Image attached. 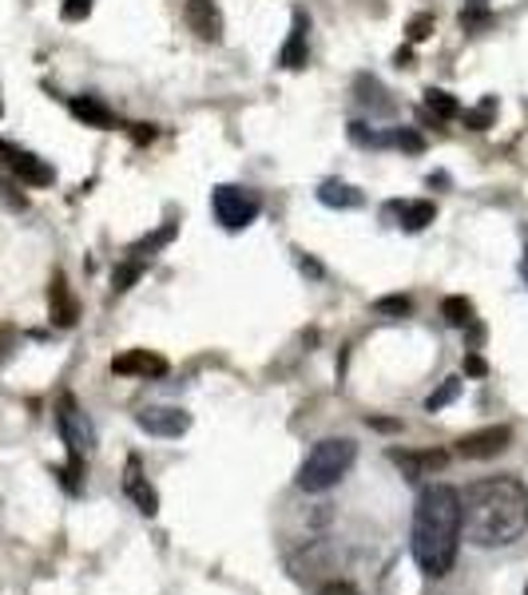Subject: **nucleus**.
<instances>
[{
	"label": "nucleus",
	"mask_w": 528,
	"mask_h": 595,
	"mask_svg": "<svg viewBox=\"0 0 528 595\" xmlns=\"http://www.w3.org/2000/svg\"><path fill=\"white\" fill-rule=\"evenodd\" d=\"M461 532L473 548H508L528 532V488L517 476H485L461 493Z\"/></svg>",
	"instance_id": "obj_1"
},
{
	"label": "nucleus",
	"mask_w": 528,
	"mask_h": 595,
	"mask_svg": "<svg viewBox=\"0 0 528 595\" xmlns=\"http://www.w3.org/2000/svg\"><path fill=\"white\" fill-rule=\"evenodd\" d=\"M461 548V493L449 485H429L413 508V560L429 580L449 575Z\"/></svg>",
	"instance_id": "obj_2"
},
{
	"label": "nucleus",
	"mask_w": 528,
	"mask_h": 595,
	"mask_svg": "<svg viewBox=\"0 0 528 595\" xmlns=\"http://www.w3.org/2000/svg\"><path fill=\"white\" fill-rule=\"evenodd\" d=\"M358 461V445L349 441V436H326L319 445L310 448L306 461L299 465V476H294V485L302 493H326L342 480V476L354 468Z\"/></svg>",
	"instance_id": "obj_3"
},
{
	"label": "nucleus",
	"mask_w": 528,
	"mask_h": 595,
	"mask_svg": "<svg viewBox=\"0 0 528 595\" xmlns=\"http://www.w3.org/2000/svg\"><path fill=\"white\" fill-rule=\"evenodd\" d=\"M211 210H215V218H219V227L247 230L250 223L259 218L262 198L247 187H230V183H223V187H215V195H211Z\"/></svg>",
	"instance_id": "obj_4"
},
{
	"label": "nucleus",
	"mask_w": 528,
	"mask_h": 595,
	"mask_svg": "<svg viewBox=\"0 0 528 595\" xmlns=\"http://www.w3.org/2000/svg\"><path fill=\"white\" fill-rule=\"evenodd\" d=\"M56 429H61L72 461H84V456L91 453V445H96V429H91L88 413L76 405V397L72 393H64L61 405H56Z\"/></svg>",
	"instance_id": "obj_5"
},
{
	"label": "nucleus",
	"mask_w": 528,
	"mask_h": 595,
	"mask_svg": "<svg viewBox=\"0 0 528 595\" xmlns=\"http://www.w3.org/2000/svg\"><path fill=\"white\" fill-rule=\"evenodd\" d=\"M0 163L21 178V183H29V187H49L52 178H56V171H52L41 155H32V151L24 148H12V143H0Z\"/></svg>",
	"instance_id": "obj_6"
},
{
	"label": "nucleus",
	"mask_w": 528,
	"mask_h": 595,
	"mask_svg": "<svg viewBox=\"0 0 528 595\" xmlns=\"http://www.w3.org/2000/svg\"><path fill=\"white\" fill-rule=\"evenodd\" d=\"M513 445V429L508 425H488V429H477V433H465L457 441V456L465 461H488V456L505 453Z\"/></svg>",
	"instance_id": "obj_7"
},
{
	"label": "nucleus",
	"mask_w": 528,
	"mask_h": 595,
	"mask_svg": "<svg viewBox=\"0 0 528 595\" xmlns=\"http://www.w3.org/2000/svg\"><path fill=\"white\" fill-rule=\"evenodd\" d=\"M136 425L151 436H183L191 429V413H183L175 405H143L136 413Z\"/></svg>",
	"instance_id": "obj_8"
},
{
	"label": "nucleus",
	"mask_w": 528,
	"mask_h": 595,
	"mask_svg": "<svg viewBox=\"0 0 528 595\" xmlns=\"http://www.w3.org/2000/svg\"><path fill=\"white\" fill-rule=\"evenodd\" d=\"M168 357L155 354V349H128V354H120L116 361H111V374H120V377H163L168 374Z\"/></svg>",
	"instance_id": "obj_9"
},
{
	"label": "nucleus",
	"mask_w": 528,
	"mask_h": 595,
	"mask_svg": "<svg viewBox=\"0 0 528 595\" xmlns=\"http://www.w3.org/2000/svg\"><path fill=\"white\" fill-rule=\"evenodd\" d=\"M306 60H310V17L306 12H294V20H290V36L279 48V64L290 72H299V68H306Z\"/></svg>",
	"instance_id": "obj_10"
},
{
	"label": "nucleus",
	"mask_w": 528,
	"mask_h": 595,
	"mask_svg": "<svg viewBox=\"0 0 528 595\" xmlns=\"http://www.w3.org/2000/svg\"><path fill=\"white\" fill-rule=\"evenodd\" d=\"M187 29L200 40L219 44L223 40V12L215 0H187Z\"/></svg>",
	"instance_id": "obj_11"
},
{
	"label": "nucleus",
	"mask_w": 528,
	"mask_h": 595,
	"mask_svg": "<svg viewBox=\"0 0 528 595\" xmlns=\"http://www.w3.org/2000/svg\"><path fill=\"white\" fill-rule=\"evenodd\" d=\"M49 314H52V322H56L61 329L76 326V317H80V306H76V298H72V290H68V282H64V274H52Z\"/></svg>",
	"instance_id": "obj_12"
},
{
	"label": "nucleus",
	"mask_w": 528,
	"mask_h": 595,
	"mask_svg": "<svg viewBox=\"0 0 528 595\" xmlns=\"http://www.w3.org/2000/svg\"><path fill=\"white\" fill-rule=\"evenodd\" d=\"M123 493L136 500V508H140L143 516L160 512V496H155V488L148 485V476L140 473V461H136V456L128 461V473H123Z\"/></svg>",
	"instance_id": "obj_13"
},
{
	"label": "nucleus",
	"mask_w": 528,
	"mask_h": 595,
	"mask_svg": "<svg viewBox=\"0 0 528 595\" xmlns=\"http://www.w3.org/2000/svg\"><path fill=\"white\" fill-rule=\"evenodd\" d=\"M389 461L401 468V473L409 476V480H418V476H425V473H438V468H445L449 465V453H406V448H394L389 453Z\"/></svg>",
	"instance_id": "obj_14"
},
{
	"label": "nucleus",
	"mask_w": 528,
	"mask_h": 595,
	"mask_svg": "<svg viewBox=\"0 0 528 595\" xmlns=\"http://www.w3.org/2000/svg\"><path fill=\"white\" fill-rule=\"evenodd\" d=\"M394 215H398L401 230H425L438 218V207L425 203V198H409V203H394Z\"/></svg>",
	"instance_id": "obj_15"
},
{
	"label": "nucleus",
	"mask_w": 528,
	"mask_h": 595,
	"mask_svg": "<svg viewBox=\"0 0 528 595\" xmlns=\"http://www.w3.org/2000/svg\"><path fill=\"white\" fill-rule=\"evenodd\" d=\"M68 108H72V116L84 119L88 128H111V123H116L111 108L104 104V99H96V96H76V99L68 104Z\"/></svg>",
	"instance_id": "obj_16"
},
{
	"label": "nucleus",
	"mask_w": 528,
	"mask_h": 595,
	"mask_svg": "<svg viewBox=\"0 0 528 595\" xmlns=\"http://www.w3.org/2000/svg\"><path fill=\"white\" fill-rule=\"evenodd\" d=\"M319 203L338 207V210H354V207H362V191L349 187V183H338V178H330V183L319 187Z\"/></svg>",
	"instance_id": "obj_17"
},
{
	"label": "nucleus",
	"mask_w": 528,
	"mask_h": 595,
	"mask_svg": "<svg viewBox=\"0 0 528 595\" xmlns=\"http://www.w3.org/2000/svg\"><path fill=\"white\" fill-rule=\"evenodd\" d=\"M175 230H180V223H163L155 235H148L143 242H136V247L128 250V258H131V262H140V267H148L151 258H155V250H163L171 238H175Z\"/></svg>",
	"instance_id": "obj_18"
},
{
	"label": "nucleus",
	"mask_w": 528,
	"mask_h": 595,
	"mask_svg": "<svg viewBox=\"0 0 528 595\" xmlns=\"http://www.w3.org/2000/svg\"><path fill=\"white\" fill-rule=\"evenodd\" d=\"M441 317H445L453 329L473 326V302H468V298H445V302H441Z\"/></svg>",
	"instance_id": "obj_19"
},
{
	"label": "nucleus",
	"mask_w": 528,
	"mask_h": 595,
	"mask_svg": "<svg viewBox=\"0 0 528 595\" xmlns=\"http://www.w3.org/2000/svg\"><path fill=\"white\" fill-rule=\"evenodd\" d=\"M425 108L433 111L438 119H457L461 116V104L449 91H438V88H429L425 91Z\"/></svg>",
	"instance_id": "obj_20"
},
{
	"label": "nucleus",
	"mask_w": 528,
	"mask_h": 595,
	"mask_svg": "<svg viewBox=\"0 0 528 595\" xmlns=\"http://www.w3.org/2000/svg\"><path fill=\"white\" fill-rule=\"evenodd\" d=\"M386 143L389 148H401V151H409V155H418V151H425V139L418 136L413 128H398V131H389L386 136Z\"/></svg>",
	"instance_id": "obj_21"
},
{
	"label": "nucleus",
	"mask_w": 528,
	"mask_h": 595,
	"mask_svg": "<svg viewBox=\"0 0 528 595\" xmlns=\"http://www.w3.org/2000/svg\"><path fill=\"white\" fill-rule=\"evenodd\" d=\"M457 393H461V381H457V377H449L445 386H441L438 393H433V397H429V401H425V409H429V413H438V409H445Z\"/></svg>",
	"instance_id": "obj_22"
},
{
	"label": "nucleus",
	"mask_w": 528,
	"mask_h": 595,
	"mask_svg": "<svg viewBox=\"0 0 528 595\" xmlns=\"http://www.w3.org/2000/svg\"><path fill=\"white\" fill-rule=\"evenodd\" d=\"M429 32H433V17H429V12H421V17L409 20V40H413V44H421Z\"/></svg>",
	"instance_id": "obj_23"
},
{
	"label": "nucleus",
	"mask_w": 528,
	"mask_h": 595,
	"mask_svg": "<svg viewBox=\"0 0 528 595\" xmlns=\"http://www.w3.org/2000/svg\"><path fill=\"white\" fill-rule=\"evenodd\" d=\"M378 314H394V317L409 314V298H401V294H394V298H381V302H378Z\"/></svg>",
	"instance_id": "obj_24"
},
{
	"label": "nucleus",
	"mask_w": 528,
	"mask_h": 595,
	"mask_svg": "<svg viewBox=\"0 0 528 595\" xmlns=\"http://www.w3.org/2000/svg\"><path fill=\"white\" fill-rule=\"evenodd\" d=\"M488 116H493V99H485L477 111H465V123H473L477 131H485L488 128Z\"/></svg>",
	"instance_id": "obj_25"
},
{
	"label": "nucleus",
	"mask_w": 528,
	"mask_h": 595,
	"mask_svg": "<svg viewBox=\"0 0 528 595\" xmlns=\"http://www.w3.org/2000/svg\"><path fill=\"white\" fill-rule=\"evenodd\" d=\"M91 12V0H64V20H84Z\"/></svg>",
	"instance_id": "obj_26"
},
{
	"label": "nucleus",
	"mask_w": 528,
	"mask_h": 595,
	"mask_svg": "<svg viewBox=\"0 0 528 595\" xmlns=\"http://www.w3.org/2000/svg\"><path fill=\"white\" fill-rule=\"evenodd\" d=\"M319 595H362L354 584H346V580H330V584L319 587Z\"/></svg>",
	"instance_id": "obj_27"
},
{
	"label": "nucleus",
	"mask_w": 528,
	"mask_h": 595,
	"mask_svg": "<svg viewBox=\"0 0 528 595\" xmlns=\"http://www.w3.org/2000/svg\"><path fill=\"white\" fill-rule=\"evenodd\" d=\"M12 349H17V329H12V326H0V361H4V357H9Z\"/></svg>",
	"instance_id": "obj_28"
},
{
	"label": "nucleus",
	"mask_w": 528,
	"mask_h": 595,
	"mask_svg": "<svg viewBox=\"0 0 528 595\" xmlns=\"http://www.w3.org/2000/svg\"><path fill=\"white\" fill-rule=\"evenodd\" d=\"M461 24H465V29H485L488 17L485 12H461Z\"/></svg>",
	"instance_id": "obj_29"
},
{
	"label": "nucleus",
	"mask_w": 528,
	"mask_h": 595,
	"mask_svg": "<svg viewBox=\"0 0 528 595\" xmlns=\"http://www.w3.org/2000/svg\"><path fill=\"white\" fill-rule=\"evenodd\" d=\"M465 374L481 377V374H485V361H481V357H468V361H465Z\"/></svg>",
	"instance_id": "obj_30"
},
{
	"label": "nucleus",
	"mask_w": 528,
	"mask_h": 595,
	"mask_svg": "<svg viewBox=\"0 0 528 595\" xmlns=\"http://www.w3.org/2000/svg\"><path fill=\"white\" fill-rule=\"evenodd\" d=\"M520 274L528 278V247H525V262H520Z\"/></svg>",
	"instance_id": "obj_31"
},
{
	"label": "nucleus",
	"mask_w": 528,
	"mask_h": 595,
	"mask_svg": "<svg viewBox=\"0 0 528 595\" xmlns=\"http://www.w3.org/2000/svg\"><path fill=\"white\" fill-rule=\"evenodd\" d=\"M473 4H485V0H473Z\"/></svg>",
	"instance_id": "obj_32"
},
{
	"label": "nucleus",
	"mask_w": 528,
	"mask_h": 595,
	"mask_svg": "<svg viewBox=\"0 0 528 595\" xmlns=\"http://www.w3.org/2000/svg\"><path fill=\"white\" fill-rule=\"evenodd\" d=\"M525 595H528V592H525Z\"/></svg>",
	"instance_id": "obj_33"
}]
</instances>
